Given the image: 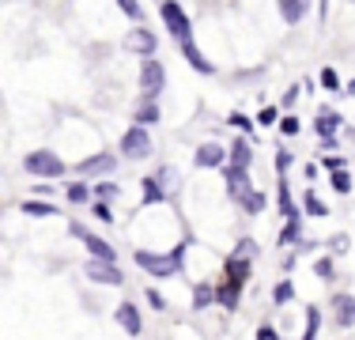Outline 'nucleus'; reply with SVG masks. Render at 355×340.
Listing matches in <instances>:
<instances>
[{"label":"nucleus","mask_w":355,"mask_h":340,"mask_svg":"<svg viewBox=\"0 0 355 340\" xmlns=\"http://www.w3.org/2000/svg\"><path fill=\"white\" fill-rule=\"evenodd\" d=\"M151 151H155V144H151V133L144 125H128L125 133H121V140H117V155L121 159L140 163V159H148Z\"/></svg>","instance_id":"obj_4"},{"label":"nucleus","mask_w":355,"mask_h":340,"mask_svg":"<svg viewBox=\"0 0 355 340\" xmlns=\"http://www.w3.org/2000/svg\"><path fill=\"white\" fill-rule=\"evenodd\" d=\"M227 125L235 129L238 136H249V140H253V117H249V113H242V110H231V113H227Z\"/></svg>","instance_id":"obj_30"},{"label":"nucleus","mask_w":355,"mask_h":340,"mask_svg":"<svg viewBox=\"0 0 355 340\" xmlns=\"http://www.w3.org/2000/svg\"><path fill=\"white\" fill-rule=\"evenodd\" d=\"M321 167H325L329 174H333V170H344V167H348V159H344L340 151H333V155H321Z\"/></svg>","instance_id":"obj_41"},{"label":"nucleus","mask_w":355,"mask_h":340,"mask_svg":"<svg viewBox=\"0 0 355 340\" xmlns=\"http://www.w3.org/2000/svg\"><path fill=\"white\" fill-rule=\"evenodd\" d=\"M303 178H306V182H314V178H318V163H306L303 167Z\"/></svg>","instance_id":"obj_48"},{"label":"nucleus","mask_w":355,"mask_h":340,"mask_svg":"<svg viewBox=\"0 0 355 340\" xmlns=\"http://www.w3.org/2000/svg\"><path fill=\"white\" fill-rule=\"evenodd\" d=\"M340 125H344V117L333 106H321L318 117H314V133H318V136H336V133H340Z\"/></svg>","instance_id":"obj_20"},{"label":"nucleus","mask_w":355,"mask_h":340,"mask_svg":"<svg viewBox=\"0 0 355 340\" xmlns=\"http://www.w3.org/2000/svg\"><path fill=\"white\" fill-rule=\"evenodd\" d=\"M185 249H189V242H178L174 249H166V254H155V249H136L133 261H136V269L148 272V276H155V280H171V276H178V272H182V265H185Z\"/></svg>","instance_id":"obj_2"},{"label":"nucleus","mask_w":355,"mask_h":340,"mask_svg":"<svg viewBox=\"0 0 355 340\" xmlns=\"http://www.w3.org/2000/svg\"><path fill=\"white\" fill-rule=\"evenodd\" d=\"M352 133H355V129H352Z\"/></svg>","instance_id":"obj_51"},{"label":"nucleus","mask_w":355,"mask_h":340,"mask_svg":"<svg viewBox=\"0 0 355 340\" xmlns=\"http://www.w3.org/2000/svg\"><path fill=\"white\" fill-rule=\"evenodd\" d=\"M329 314H333V321L340 329H352L355 325V295H348V291L333 295V299H329Z\"/></svg>","instance_id":"obj_13"},{"label":"nucleus","mask_w":355,"mask_h":340,"mask_svg":"<svg viewBox=\"0 0 355 340\" xmlns=\"http://www.w3.org/2000/svg\"><path fill=\"white\" fill-rule=\"evenodd\" d=\"M276 208H280V216L284 220H298V205H295V197H291V182H287V174H280L276 178Z\"/></svg>","instance_id":"obj_16"},{"label":"nucleus","mask_w":355,"mask_h":340,"mask_svg":"<svg viewBox=\"0 0 355 340\" xmlns=\"http://www.w3.org/2000/svg\"><path fill=\"white\" fill-rule=\"evenodd\" d=\"M298 242H303V216H298V220H284V227H280V238H276V246L295 249Z\"/></svg>","instance_id":"obj_25"},{"label":"nucleus","mask_w":355,"mask_h":340,"mask_svg":"<svg viewBox=\"0 0 355 340\" xmlns=\"http://www.w3.org/2000/svg\"><path fill=\"white\" fill-rule=\"evenodd\" d=\"M223 185H227V197L235 200L238 193H246V189H253V178H249V170H238V167H223Z\"/></svg>","instance_id":"obj_18"},{"label":"nucleus","mask_w":355,"mask_h":340,"mask_svg":"<svg viewBox=\"0 0 355 340\" xmlns=\"http://www.w3.org/2000/svg\"><path fill=\"white\" fill-rule=\"evenodd\" d=\"M318 151H321V155H333V151H340V140H336V136H321Z\"/></svg>","instance_id":"obj_45"},{"label":"nucleus","mask_w":355,"mask_h":340,"mask_svg":"<svg viewBox=\"0 0 355 340\" xmlns=\"http://www.w3.org/2000/svg\"><path fill=\"white\" fill-rule=\"evenodd\" d=\"M253 155H257V148H253V140H249V136H235V140L227 144V163L238 167V170L253 167Z\"/></svg>","instance_id":"obj_14"},{"label":"nucleus","mask_w":355,"mask_h":340,"mask_svg":"<svg viewBox=\"0 0 355 340\" xmlns=\"http://www.w3.org/2000/svg\"><path fill=\"white\" fill-rule=\"evenodd\" d=\"M19 212L30 216V220H50V216H57V205H53V200H46V197H27L19 205Z\"/></svg>","instance_id":"obj_22"},{"label":"nucleus","mask_w":355,"mask_h":340,"mask_svg":"<svg viewBox=\"0 0 355 340\" xmlns=\"http://www.w3.org/2000/svg\"><path fill=\"white\" fill-rule=\"evenodd\" d=\"M314 249H318V242H314V238H303V242L295 246V254H314Z\"/></svg>","instance_id":"obj_47"},{"label":"nucleus","mask_w":355,"mask_h":340,"mask_svg":"<svg viewBox=\"0 0 355 340\" xmlns=\"http://www.w3.org/2000/svg\"><path fill=\"white\" fill-rule=\"evenodd\" d=\"M303 212L314 216V220H325V216H329V205H325V200H321L314 189H303Z\"/></svg>","instance_id":"obj_27"},{"label":"nucleus","mask_w":355,"mask_h":340,"mask_svg":"<svg viewBox=\"0 0 355 340\" xmlns=\"http://www.w3.org/2000/svg\"><path fill=\"white\" fill-rule=\"evenodd\" d=\"M178 53H182V61H189L193 72H200V76H215V64L208 61L197 42H178Z\"/></svg>","instance_id":"obj_15"},{"label":"nucleus","mask_w":355,"mask_h":340,"mask_svg":"<svg viewBox=\"0 0 355 340\" xmlns=\"http://www.w3.org/2000/svg\"><path fill=\"white\" fill-rule=\"evenodd\" d=\"M306 329H303V340H318V333H321V310L318 306H306Z\"/></svg>","instance_id":"obj_32"},{"label":"nucleus","mask_w":355,"mask_h":340,"mask_svg":"<svg viewBox=\"0 0 355 340\" xmlns=\"http://www.w3.org/2000/svg\"><path fill=\"white\" fill-rule=\"evenodd\" d=\"M253 340H280V333H276V325H257V333H253Z\"/></svg>","instance_id":"obj_46"},{"label":"nucleus","mask_w":355,"mask_h":340,"mask_svg":"<svg viewBox=\"0 0 355 340\" xmlns=\"http://www.w3.org/2000/svg\"><path fill=\"white\" fill-rule=\"evenodd\" d=\"M91 193H95V200H106V205H114V200L121 197V185L110 182V178H99V182H91Z\"/></svg>","instance_id":"obj_28"},{"label":"nucleus","mask_w":355,"mask_h":340,"mask_svg":"<svg viewBox=\"0 0 355 340\" xmlns=\"http://www.w3.org/2000/svg\"><path fill=\"white\" fill-rule=\"evenodd\" d=\"M64 200H68V205H91V200H95L91 182H87V178H79V182H68V185H64Z\"/></svg>","instance_id":"obj_24"},{"label":"nucleus","mask_w":355,"mask_h":340,"mask_svg":"<svg viewBox=\"0 0 355 340\" xmlns=\"http://www.w3.org/2000/svg\"><path fill=\"white\" fill-rule=\"evenodd\" d=\"M298 95H303V91H298V84H291V87L284 91V99H280V110H284V113H291V106L298 102Z\"/></svg>","instance_id":"obj_43"},{"label":"nucleus","mask_w":355,"mask_h":340,"mask_svg":"<svg viewBox=\"0 0 355 340\" xmlns=\"http://www.w3.org/2000/svg\"><path fill=\"white\" fill-rule=\"evenodd\" d=\"M159 19H163V27L171 30L174 42H193V19L178 0H159Z\"/></svg>","instance_id":"obj_5"},{"label":"nucleus","mask_w":355,"mask_h":340,"mask_svg":"<svg viewBox=\"0 0 355 340\" xmlns=\"http://www.w3.org/2000/svg\"><path fill=\"white\" fill-rule=\"evenodd\" d=\"M291 167H295V151H287V148H276V174H287Z\"/></svg>","instance_id":"obj_39"},{"label":"nucleus","mask_w":355,"mask_h":340,"mask_svg":"<svg viewBox=\"0 0 355 340\" xmlns=\"http://www.w3.org/2000/svg\"><path fill=\"white\" fill-rule=\"evenodd\" d=\"M280 113H284V110H280V106H272V102H269V106H261V110H257L253 125H261V129H272V125L280 121Z\"/></svg>","instance_id":"obj_36"},{"label":"nucleus","mask_w":355,"mask_h":340,"mask_svg":"<svg viewBox=\"0 0 355 340\" xmlns=\"http://www.w3.org/2000/svg\"><path fill=\"white\" fill-rule=\"evenodd\" d=\"M318 84L325 87V91H333V95H340V91H344V84H340V72H336L333 64H325V68L318 72Z\"/></svg>","instance_id":"obj_31"},{"label":"nucleus","mask_w":355,"mask_h":340,"mask_svg":"<svg viewBox=\"0 0 355 340\" xmlns=\"http://www.w3.org/2000/svg\"><path fill=\"white\" fill-rule=\"evenodd\" d=\"M140 197H144V205H163V200L171 197V189L163 185L159 174H144L140 178Z\"/></svg>","instance_id":"obj_19"},{"label":"nucleus","mask_w":355,"mask_h":340,"mask_svg":"<svg viewBox=\"0 0 355 340\" xmlns=\"http://www.w3.org/2000/svg\"><path fill=\"white\" fill-rule=\"evenodd\" d=\"M310 4L314 0H276V12H280V19H284L287 27H298V23L310 15Z\"/></svg>","instance_id":"obj_17"},{"label":"nucleus","mask_w":355,"mask_h":340,"mask_svg":"<svg viewBox=\"0 0 355 340\" xmlns=\"http://www.w3.org/2000/svg\"><path fill=\"white\" fill-rule=\"evenodd\" d=\"M235 205H238V212H246V216H261L265 208H269V200H265L261 189H246L235 197Z\"/></svg>","instance_id":"obj_23"},{"label":"nucleus","mask_w":355,"mask_h":340,"mask_svg":"<svg viewBox=\"0 0 355 340\" xmlns=\"http://www.w3.org/2000/svg\"><path fill=\"white\" fill-rule=\"evenodd\" d=\"M329 242V249H333V254H348V249H352V238H348V234H333V238H325Z\"/></svg>","instance_id":"obj_40"},{"label":"nucleus","mask_w":355,"mask_h":340,"mask_svg":"<svg viewBox=\"0 0 355 340\" xmlns=\"http://www.w3.org/2000/svg\"><path fill=\"white\" fill-rule=\"evenodd\" d=\"M23 170L35 178H46V182H57V178L68 174V167H64V159L57 155L53 148H35L23 155Z\"/></svg>","instance_id":"obj_3"},{"label":"nucleus","mask_w":355,"mask_h":340,"mask_svg":"<svg viewBox=\"0 0 355 340\" xmlns=\"http://www.w3.org/2000/svg\"><path fill=\"white\" fill-rule=\"evenodd\" d=\"M114 321H117V329L125 337H140L144 333V314H140V306L136 303H117V310H114Z\"/></svg>","instance_id":"obj_12"},{"label":"nucleus","mask_w":355,"mask_h":340,"mask_svg":"<svg viewBox=\"0 0 355 340\" xmlns=\"http://www.w3.org/2000/svg\"><path fill=\"white\" fill-rule=\"evenodd\" d=\"M314 276H318L321 283H329V280L336 276V261H333V257H329V254H321L318 261H314Z\"/></svg>","instance_id":"obj_33"},{"label":"nucleus","mask_w":355,"mask_h":340,"mask_svg":"<svg viewBox=\"0 0 355 340\" xmlns=\"http://www.w3.org/2000/svg\"><path fill=\"white\" fill-rule=\"evenodd\" d=\"M235 257H253L257 254V246H253V238H238L235 242V249H231Z\"/></svg>","instance_id":"obj_44"},{"label":"nucleus","mask_w":355,"mask_h":340,"mask_svg":"<svg viewBox=\"0 0 355 340\" xmlns=\"http://www.w3.org/2000/svg\"><path fill=\"white\" fill-rule=\"evenodd\" d=\"M193 167H200V170H223V167H227V148H223V144H215V140L197 144V151H193Z\"/></svg>","instance_id":"obj_11"},{"label":"nucleus","mask_w":355,"mask_h":340,"mask_svg":"<svg viewBox=\"0 0 355 340\" xmlns=\"http://www.w3.org/2000/svg\"><path fill=\"white\" fill-rule=\"evenodd\" d=\"M68 234H72V238H76L84 249H87V257H99V261H117V246H114V242H106L102 234L87 231L84 223L72 220V223H68Z\"/></svg>","instance_id":"obj_6"},{"label":"nucleus","mask_w":355,"mask_h":340,"mask_svg":"<svg viewBox=\"0 0 355 340\" xmlns=\"http://www.w3.org/2000/svg\"><path fill=\"white\" fill-rule=\"evenodd\" d=\"M329 19V0H321V23Z\"/></svg>","instance_id":"obj_50"},{"label":"nucleus","mask_w":355,"mask_h":340,"mask_svg":"<svg viewBox=\"0 0 355 340\" xmlns=\"http://www.w3.org/2000/svg\"><path fill=\"white\" fill-rule=\"evenodd\" d=\"M249 276H253V257H235L231 254L227 261H223V276H220V283H215V303H220L227 314L238 310Z\"/></svg>","instance_id":"obj_1"},{"label":"nucleus","mask_w":355,"mask_h":340,"mask_svg":"<svg viewBox=\"0 0 355 340\" xmlns=\"http://www.w3.org/2000/svg\"><path fill=\"white\" fill-rule=\"evenodd\" d=\"M84 276L91 283H102V287H121L125 283V272H121L117 261H99V257H87Z\"/></svg>","instance_id":"obj_9"},{"label":"nucleus","mask_w":355,"mask_h":340,"mask_svg":"<svg viewBox=\"0 0 355 340\" xmlns=\"http://www.w3.org/2000/svg\"><path fill=\"white\" fill-rule=\"evenodd\" d=\"M140 99H159L166 91V68L159 57H140Z\"/></svg>","instance_id":"obj_7"},{"label":"nucleus","mask_w":355,"mask_h":340,"mask_svg":"<svg viewBox=\"0 0 355 340\" xmlns=\"http://www.w3.org/2000/svg\"><path fill=\"white\" fill-rule=\"evenodd\" d=\"M340 95H355V79H348V84H344V91Z\"/></svg>","instance_id":"obj_49"},{"label":"nucleus","mask_w":355,"mask_h":340,"mask_svg":"<svg viewBox=\"0 0 355 340\" xmlns=\"http://www.w3.org/2000/svg\"><path fill=\"white\" fill-rule=\"evenodd\" d=\"M114 4H117V12L125 15V19L144 23V4H140V0H114Z\"/></svg>","instance_id":"obj_35"},{"label":"nucleus","mask_w":355,"mask_h":340,"mask_svg":"<svg viewBox=\"0 0 355 340\" xmlns=\"http://www.w3.org/2000/svg\"><path fill=\"white\" fill-rule=\"evenodd\" d=\"M329 189L340 193V197H348V193L355 189V178L348 174V167H344V170H333V174H329Z\"/></svg>","instance_id":"obj_29"},{"label":"nucleus","mask_w":355,"mask_h":340,"mask_svg":"<svg viewBox=\"0 0 355 340\" xmlns=\"http://www.w3.org/2000/svg\"><path fill=\"white\" fill-rule=\"evenodd\" d=\"M193 310H208V306H215V283H208V280H200V283H193Z\"/></svg>","instance_id":"obj_26"},{"label":"nucleus","mask_w":355,"mask_h":340,"mask_svg":"<svg viewBox=\"0 0 355 340\" xmlns=\"http://www.w3.org/2000/svg\"><path fill=\"white\" fill-rule=\"evenodd\" d=\"M163 121V110H159V99H140V106L133 110V125H144V129H151V125H159Z\"/></svg>","instance_id":"obj_21"},{"label":"nucleus","mask_w":355,"mask_h":340,"mask_svg":"<svg viewBox=\"0 0 355 340\" xmlns=\"http://www.w3.org/2000/svg\"><path fill=\"white\" fill-rule=\"evenodd\" d=\"M121 46H125L128 53H140V57H155V50H159V35H155V30H148V27H144V23H136V27H133V30H128V35H125V42H121Z\"/></svg>","instance_id":"obj_10"},{"label":"nucleus","mask_w":355,"mask_h":340,"mask_svg":"<svg viewBox=\"0 0 355 340\" xmlns=\"http://www.w3.org/2000/svg\"><path fill=\"white\" fill-rule=\"evenodd\" d=\"M117 170V155L114 151H91V155H84L76 163V174L87 178V182H95V178H110Z\"/></svg>","instance_id":"obj_8"},{"label":"nucleus","mask_w":355,"mask_h":340,"mask_svg":"<svg viewBox=\"0 0 355 340\" xmlns=\"http://www.w3.org/2000/svg\"><path fill=\"white\" fill-rule=\"evenodd\" d=\"M272 303H276V306L295 303V283H291V280H280L276 287H272Z\"/></svg>","instance_id":"obj_34"},{"label":"nucleus","mask_w":355,"mask_h":340,"mask_svg":"<svg viewBox=\"0 0 355 340\" xmlns=\"http://www.w3.org/2000/svg\"><path fill=\"white\" fill-rule=\"evenodd\" d=\"M87 208H91V216H95L99 223H114V220H117V216H114V208H110L106 200H91Z\"/></svg>","instance_id":"obj_38"},{"label":"nucleus","mask_w":355,"mask_h":340,"mask_svg":"<svg viewBox=\"0 0 355 340\" xmlns=\"http://www.w3.org/2000/svg\"><path fill=\"white\" fill-rule=\"evenodd\" d=\"M144 299H148V306H151V310H159V314L166 310V299H163V291L148 287V291H144Z\"/></svg>","instance_id":"obj_42"},{"label":"nucleus","mask_w":355,"mask_h":340,"mask_svg":"<svg viewBox=\"0 0 355 340\" xmlns=\"http://www.w3.org/2000/svg\"><path fill=\"white\" fill-rule=\"evenodd\" d=\"M276 129H280V133H284V136H298V133H303V121H298L295 113H280Z\"/></svg>","instance_id":"obj_37"}]
</instances>
